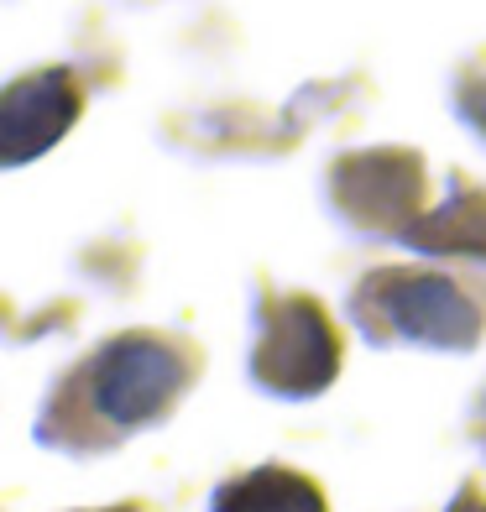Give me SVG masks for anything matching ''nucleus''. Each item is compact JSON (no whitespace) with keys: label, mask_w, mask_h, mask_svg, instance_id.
<instances>
[{"label":"nucleus","mask_w":486,"mask_h":512,"mask_svg":"<svg viewBox=\"0 0 486 512\" xmlns=\"http://www.w3.org/2000/svg\"><path fill=\"white\" fill-rule=\"evenodd\" d=\"M189 382V366H183V351L157 335H121L110 340L95 377H89V398H95V413L110 418L121 429H142L157 413H168V403Z\"/></svg>","instance_id":"f257e3e1"},{"label":"nucleus","mask_w":486,"mask_h":512,"mask_svg":"<svg viewBox=\"0 0 486 512\" xmlns=\"http://www.w3.org/2000/svg\"><path fill=\"white\" fill-rule=\"evenodd\" d=\"M251 371L262 377V387L283 392V398H309V392L330 387L340 371V340L324 309L309 304V298L277 304V314L262 330L257 356H251Z\"/></svg>","instance_id":"f03ea898"},{"label":"nucleus","mask_w":486,"mask_h":512,"mask_svg":"<svg viewBox=\"0 0 486 512\" xmlns=\"http://www.w3.org/2000/svg\"><path fill=\"white\" fill-rule=\"evenodd\" d=\"M377 304L387 324L419 345L439 351H471L481 340V314L450 277H387Z\"/></svg>","instance_id":"7ed1b4c3"},{"label":"nucleus","mask_w":486,"mask_h":512,"mask_svg":"<svg viewBox=\"0 0 486 512\" xmlns=\"http://www.w3.org/2000/svg\"><path fill=\"white\" fill-rule=\"evenodd\" d=\"M74 115H79V89L68 79V68H42V74L16 79L0 100V152H6L11 168H21V162L48 152L74 126Z\"/></svg>","instance_id":"20e7f679"},{"label":"nucleus","mask_w":486,"mask_h":512,"mask_svg":"<svg viewBox=\"0 0 486 512\" xmlns=\"http://www.w3.org/2000/svg\"><path fill=\"white\" fill-rule=\"evenodd\" d=\"M419 168L403 157V152H372V157H356L345 162L340 173V194L356 215H372V220H398L419 204Z\"/></svg>","instance_id":"39448f33"},{"label":"nucleus","mask_w":486,"mask_h":512,"mask_svg":"<svg viewBox=\"0 0 486 512\" xmlns=\"http://www.w3.org/2000/svg\"><path fill=\"white\" fill-rule=\"evenodd\" d=\"M210 512H330V507H324V492L309 476L283 471V465H262V471L220 486Z\"/></svg>","instance_id":"423d86ee"},{"label":"nucleus","mask_w":486,"mask_h":512,"mask_svg":"<svg viewBox=\"0 0 486 512\" xmlns=\"http://www.w3.org/2000/svg\"><path fill=\"white\" fill-rule=\"evenodd\" d=\"M466 110H471V121L486 131V84H476L471 95H466Z\"/></svg>","instance_id":"0eeeda50"},{"label":"nucleus","mask_w":486,"mask_h":512,"mask_svg":"<svg viewBox=\"0 0 486 512\" xmlns=\"http://www.w3.org/2000/svg\"><path fill=\"white\" fill-rule=\"evenodd\" d=\"M455 512H486V507H481L476 497H460V502H455Z\"/></svg>","instance_id":"6e6552de"}]
</instances>
